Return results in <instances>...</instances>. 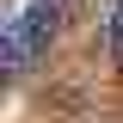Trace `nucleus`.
Here are the masks:
<instances>
[{"label": "nucleus", "instance_id": "2", "mask_svg": "<svg viewBox=\"0 0 123 123\" xmlns=\"http://www.w3.org/2000/svg\"><path fill=\"white\" fill-rule=\"evenodd\" d=\"M111 49H117V55H123V0H117V6H111Z\"/></svg>", "mask_w": 123, "mask_h": 123}, {"label": "nucleus", "instance_id": "1", "mask_svg": "<svg viewBox=\"0 0 123 123\" xmlns=\"http://www.w3.org/2000/svg\"><path fill=\"white\" fill-rule=\"evenodd\" d=\"M49 43H55V6H49V0L18 6L12 25H6V68H12V74H18V68H31Z\"/></svg>", "mask_w": 123, "mask_h": 123}]
</instances>
